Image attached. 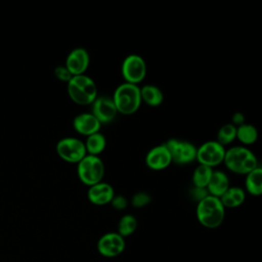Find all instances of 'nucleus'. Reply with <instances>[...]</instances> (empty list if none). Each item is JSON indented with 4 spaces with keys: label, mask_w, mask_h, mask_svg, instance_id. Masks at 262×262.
Wrapping results in <instances>:
<instances>
[{
    "label": "nucleus",
    "mask_w": 262,
    "mask_h": 262,
    "mask_svg": "<svg viewBox=\"0 0 262 262\" xmlns=\"http://www.w3.org/2000/svg\"><path fill=\"white\" fill-rule=\"evenodd\" d=\"M223 163L232 173L247 175L258 167V160L255 154L246 146H233L225 150Z\"/></svg>",
    "instance_id": "1"
},
{
    "label": "nucleus",
    "mask_w": 262,
    "mask_h": 262,
    "mask_svg": "<svg viewBox=\"0 0 262 262\" xmlns=\"http://www.w3.org/2000/svg\"><path fill=\"white\" fill-rule=\"evenodd\" d=\"M113 101L117 108V112L122 115H133L141 105L140 87L129 83H122L119 85L114 94Z\"/></svg>",
    "instance_id": "2"
},
{
    "label": "nucleus",
    "mask_w": 262,
    "mask_h": 262,
    "mask_svg": "<svg viewBox=\"0 0 262 262\" xmlns=\"http://www.w3.org/2000/svg\"><path fill=\"white\" fill-rule=\"evenodd\" d=\"M68 94L72 101L80 105L91 104L97 95V86L87 75L74 76L68 82Z\"/></svg>",
    "instance_id": "3"
},
{
    "label": "nucleus",
    "mask_w": 262,
    "mask_h": 262,
    "mask_svg": "<svg viewBox=\"0 0 262 262\" xmlns=\"http://www.w3.org/2000/svg\"><path fill=\"white\" fill-rule=\"evenodd\" d=\"M225 208L219 198L208 195L196 205V218L207 228H216L224 220Z\"/></svg>",
    "instance_id": "4"
},
{
    "label": "nucleus",
    "mask_w": 262,
    "mask_h": 262,
    "mask_svg": "<svg viewBox=\"0 0 262 262\" xmlns=\"http://www.w3.org/2000/svg\"><path fill=\"white\" fill-rule=\"evenodd\" d=\"M77 174L82 183L92 186L102 181L104 176V165L99 157L86 155L77 164Z\"/></svg>",
    "instance_id": "5"
},
{
    "label": "nucleus",
    "mask_w": 262,
    "mask_h": 262,
    "mask_svg": "<svg viewBox=\"0 0 262 262\" xmlns=\"http://www.w3.org/2000/svg\"><path fill=\"white\" fill-rule=\"evenodd\" d=\"M121 73L125 83L138 85L146 76L145 60L138 54H129L122 62Z\"/></svg>",
    "instance_id": "6"
},
{
    "label": "nucleus",
    "mask_w": 262,
    "mask_h": 262,
    "mask_svg": "<svg viewBox=\"0 0 262 262\" xmlns=\"http://www.w3.org/2000/svg\"><path fill=\"white\" fill-rule=\"evenodd\" d=\"M164 144L171 155L172 163L177 165H186L195 161L196 147L191 142L177 138H170Z\"/></svg>",
    "instance_id": "7"
},
{
    "label": "nucleus",
    "mask_w": 262,
    "mask_h": 262,
    "mask_svg": "<svg viewBox=\"0 0 262 262\" xmlns=\"http://www.w3.org/2000/svg\"><path fill=\"white\" fill-rule=\"evenodd\" d=\"M56 152L68 163L78 164L86 155L84 142L76 137H64L56 143Z\"/></svg>",
    "instance_id": "8"
},
{
    "label": "nucleus",
    "mask_w": 262,
    "mask_h": 262,
    "mask_svg": "<svg viewBox=\"0 0 262 262\" xmlns=\"http://www.w3.org/2000/svg\"><path fill=\"white\" fill-rule=\"evenodd\" d=\"M225 150L224 146L216 140H209L196 148L195 160L199 162V165H204L213 169L223 163Z\"/></svg>",
    "instance_id": "9"
},
{
    "label": "nucleus",
    "mask_w": 262,
    "mask_h": 262,
    "mask_svg": "<svg viewBox=\"0 0 262 262\" xmlns=\"http://www.w3.org/2000/svg\"><path fill=\"white\" fill-rule=\"evenodd\" d=\"M91 104H92L91 114L98 120V122L101 125L112 123L118 115L117 108L111 96H107V95L97 96Z\"/></svg>",
    "instance_id": "10"
},
{
    "label": "nucleus",
    "mask_w": 262,
    "mask_h": 262,
    "mask_svg": "<svg viewBox=\"0 0 262 262\" xmlns=\"http://www.w3.org/2000/svg\"><path fill=\"white\" fill-rule=\"evenodd\" d=\"M90 63L88 51L83 47L74 48L66 58L64 67L69 70L72 76L84 75Z\"/></svg>",
    "instance_id": "11"
},
{
    "label": "nucleus",
    "mask_w": 262,
    "mask_h": 262,
    "mask_svg": "<svg viewBox=\"0 0 262 262\" xmlns=\"http://www.w3.org/2000/svg\"><path fill=\"white\" fill-rule=\"evenodd\" d=\"M125 249V239L118 232L103 234L97 243L98 252L104 257H116Z\"/></svg>",
    "instance_id": "12"
},
{
    "label": "nucleus",
    "mask_w": 262,
    "mask_h": 262,
    "mask_svg": "<svg viewBox=\"0 0 262 262\" xmlns=\"http://www.w3.org/2000/svg\"><path fill=\"white\" fill-rule=\"evenodd\" d=\"M171 164V155L164 143L154 146L147 151L145 156V165L155 171L164 170Z\"/></svg>",
    "instance_id": "13"
},
{
    "label": "nucleus",
    "mask_w": 262,
    "mask_h": 262,
    "mask_svg": "<svg viewBox=\"0 0 262 262\" xmlns=\"http://www.w3.org/2000/svg\"><path fill=\"white\" fill-rule=\"evenodd\" d=\"M73 127L77 133L89 136L99 132L101 124L91 113H81L74 118Z\"/></svg>",
    "instance_id": "14"
},
{
    "label": "nucleus",
    "mask_w": 262,
    "mask_h": 262,
    "mask_svg": "<svg viewBox=\"0 0 262 262\" xmlns=\"http://www.w3.org/2000/svg\"><path fill=\"white\" fill-rule=\"evenodd\" d=\"M114 195H115V190L113 186L102 181L92 186H89V189L87 191V198L90 201V203L97 206H103V205L110 204Z\"/></svg>",
    "instance_id": "15"
},
{
    "label": "nucleus",
    "mask_w": 262,
    "mask_h": 262,
    "mask_svg": "<svg viewBox=\"0 0 262 262\" xmlns=\"http://www.w3.org/2000/svg\"><path fill=\"white\" fill-rule=\"evenodd\" d=\"M228 187H229L228 176L223 171L213 170L211 179L206 187L208 190V193L212 196L220 198L228 189Z\"/></svg>",
    "instance_id": "16"
},
{
    "label": "nucleus",
    "mask_w": 262,
    "mask_h": 262,
    "mask_svg": "<svg viewBox=\"0 0 262 262\" xmlns=\"http://www.w3.org/2000/svg\"><path fill=\"white\" fill-rule=\"evenodd\" d=\"M219 199L224 208H236L245 202L246 191L238 186H229Z\"/></svg>",
    "instance_id": "17"
},
{
    "label": "nucleus",
    "mask_w": 262,
    "mask_h": 262,
    "mask_svg": "<svg viewBox=\"0 0 262 262\" xmlns=\"http://www.w3.org/2000/svg\"><path fill=\"white\" fill-rule=\"evenodd\" d=\"M140 96L141 101L152 107L161 105L164 101V94L162 90L159 87L150 84L144 85L140 88Z\"/></svg>",
    "instance_id": "18"
},
{
    "label": "nucleus",
    "mask_w": 262,
    "mask_h": 262,
    "mask_svg": "<svg viewBox=\"0 0 262 262\" xmlns=\"http://www.w3.org/2000/svg\"><path fill=\"white\" fill-rule=\"evenodd\" d=\"M246 190L255 196H258L262 193V169L257 167L246 175L245 180Z\"/></svg>",
    "instance_id": "19"
},
{
    "label": "nucleus",
    "mask_w": 262,
    "mask_h": 262,
    "mask_svg": "<svg viewBox=\"0 0 262 262\" xmlns=\"http://www.w3.org/2000/svg\"><path fill=\"white\" fill-rule=\"evenodd\" d=\"M84 144L87 155L98 157V155H100L106 146V139L104 135H102L100 132H97L87 136Z\"/></svg>",
    "instance_id": "20"
},
{
    "label": "nucleus",
    "mask_w": 262,
    "mask_h": 262,
    "mask_svg": "<svg viewBox=\"0 0 262 262\" xmlns=\"http://www.w3.org/2000/svg\"><path fill=\"white\" fill-rule=\"evenodd\" d=\"M258 131L255 126L244 123L236 127V139L245 145H251L257 141Z\"/></svg>",
    "instance_id": "21"
},
{
    "label": "nucleus",
    "mask_w": 262,
    "mask_h": 262,
    "mask_svg": "<svg viewBox=\"0 0 262 262\" xmlns=\"http://www.w3.org/2000/svg\"><path fill=\"white\" fill-rule=\"evenodd\" d=\"M212 173H213V169L210 167H207L204 165L196 166V168L192 173V179H191L193 186L206 188L211 179Z\"/></svg>",
    "instance_id": "22"
},
{
    "label": "nucleus",
    "mask_w": 262,
    "mask_h": 262,
    "mask_svg": "<svg viewBox=\"0 0 262 262\" xmlns=\"http://www.w3.org/2000/svg\"><path fill=\"white\" fill-rule=\"evenodd\" d=\"M234 139H236V127L231 123L224 124L220 127L217 132V139L216 141L221 145L230 144Z\"/></svg>",
    "instance_id": "23"
},
{
    "label": "nucleus",
    "mask_w": 262,
    "mask_h": 262,
    "mask_svg": "<svg viewBox=\"0 0 262 262\" xmlns=\"http://www.w3.org/2000/svg\"><path fill=\"white\" fill-rule=\"evenodd\" d=\"M137 227V220L133 215L126 214L124 215L118 224V233L122 237H126L128 235H131Z\"/></svg>",
    "instance_id": "24"
},
{
    "label": "nucleus",
    "mask_w": 262,
    "mask_h": 262,
    "mask_svg": "<svg viewBox=\"0 0 262 262\" xmlns=\"http://www.w3.org/2000/svg\"><path fill=\"white\" fill-rule=\"evenodd\" d=\"M151 202V196L145 191L136 192L131 200V204L134 208H142L147 206Z\"/></svg>",
    "instance_id": "25"
},
{
    "label": "nucleus",
    "mask_w": 262,
    "mask_h": 262,
    "mask_svg": "<svg viewBox=\"0 0 262 262\" xmlns=\"http://www.w3.org/2000/svg\"><path fill=\"white\" fill-rule=\"evenodd\" d=\"M54 75L55 77L60 80L61 82L68 83L72 79V74L69 72V70L64 66H58L54 69Z\"/></svg>",
    "instance_id": "26"
},
{
    "label": "nucleus",
    "mask_w": 262,
    "mask_h": 262,
    "mask_svg": "<svg viewBox=\"0 0 262 262\" xmlns=\"http://www.w3.org/2000/svg\"><path fill=\"white\" fill-rule=\"evenodd\" d=\"M190 196L193 201H196L198 203L201 202L202 200H204L206 196L209 195L207 188H202V187H195L192 186V188L189 191Z\"/></svg>",
    "instance_id": "27"
},
{
    "label": "nucleus",
    "mask_w": 262,
    "mask_h": 262,
    "mask_svg": "<svg viewBox=\"0 0 262 262\" xmlns=\"http://www.w3.org/2000/svg\"><path fill=\"white\" fill-rule=\"evenodd\" d=\"M111 204L116 210H124L128 206V201L122 194H115L111 201Z\"/></svg>",
    "instance_id": "28"
},
{
    "label": "nucleus",
    "mask_w": 262,
    "mask_h": 262,
    "mask_svg": "<svg viewBox=\"0 0 262 262\" xmlns=\"http://www.w3.org/2000/svg\"><path fill=\"white\" fill-rule=\"evenodd\" d=\"M245 116L243 113L241 112H236L232 115V118H231V121H232V125H234L235 127H238L241 125H243L245 123Z\"/></svg>",
    "instance_id": "29"
}]
</instances>
